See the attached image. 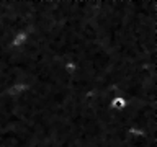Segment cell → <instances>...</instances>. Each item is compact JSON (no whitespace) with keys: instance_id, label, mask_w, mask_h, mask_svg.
Here are the masks:
<instances>
[{"instance_id":"obj_1","label":"cell","mask_w":157,"mask_h":147,"mask_svg":"<svg viewBox=\"0 0 157 147\" xmlns=\"http://www.w3.org/2000/svg\"><path fill=\"white\" fill-rule=\"evenodd\" d=\"M28 90H29V82H17L7 88V93L10 96H21Z\"/></svg>"},{"instance_id":"obj_2","label":"cell","mask_w":157,"mask_h":147,"mask_svg":"<svg viewBox=\"0 0 157 147\" xmlns=\"http://www.w3.org/2000/svg\"><path fill=\"white\" fill-rule=\"evenodd\" d=\"M26 41H28V33H26V29H21V31H18L12 38L10 46H12L13 49H20V47H23L25 44H26Z\"/></svg>"},{"instance_id":"obj_3","label":"cell","mask_w":157,"mask_h":147,"mask_svg":"<svg viewBox=\"0 0 157 147\" xmlns=\"http://www.w3.org/2000/svg\"><path fill=\"white\" fill-rule=\"evenodd\" d=\"M128 106V100L124 96H115L110 100V108L113 111H123Z\"/></svg>"},{"instance_id":"obj_4","label":"cell","mask_w":157,"mask_h":147,"mask_svg":"<svg viewBox=\"0 0 157 147\" xmlns=\"http://www.w3.org/2000/svg\"><path fill=\"white\" fill-rule=\"evenodd\" d=\"M64 72L67 74V75H74V74L77 72V69H78V64L77 61H67L66 64H64Z\"/></svg>"}]
</instances>
